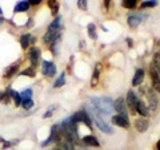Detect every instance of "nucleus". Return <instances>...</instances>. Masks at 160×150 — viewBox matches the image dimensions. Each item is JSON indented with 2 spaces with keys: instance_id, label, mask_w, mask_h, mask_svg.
Instances as JSON below:
<instances>
[{
  "instance_id": "f257e3e1",
  "label": "nucleus",
  "mask_w": 160,
  "mask_h": 150,
  "mask_svg": "<svg viewBox=\"0 0 160 150\" xmlns=\"http://www.w3.org/2000/svg\"><path fill=\"white\" fill-rule=\"evenodd\" d=\"M92 104L95 106V109L100 111L102 114H108L112 113L113 110V102L109 99L108 97H100V98H93L92 99Z\"/></svg>"
},
{
  "instance_id": "f03ea898",
  "label": "nucleus",
  "mask_w": 160,
  "mask_h": 150,
  "mask_svg": "<svg viewBox=\"0 0 160 150\" xmlns=\"http://www.w3.org/2000/svg\"><path fill=\"white\" fill-rule=\"evenodd\" d=\"M71 119L75 122V123H78V122H83V123H86L88 127H91L92 126V122H91V118H89L88 114L84 111V110H82V111H78L76 114H73V115L71 117Z\"/></svg>"
},
{
  "instance_id": "7ed1b4c3",
  "label": "nucleus",
  "mask_w": 160,
  "mask_h": 150,
  "mask_svg": "<svg viewBox=\"0 0 160 150\" xmlns=\"http://www.w3.org/2000/svg\"><path fill=\"white\" fill-rule=\"evenodd\" d=\"M138 103H139V99L136 97V94H135L132 90L131 91H128L127 94V106L128 109L131 110V113H136V107H138Z\"/></svg>"
},
{
  "instance_id": "20e7f679",
  "label": "nucleus",
  "mask_w": 160,
  "mask_h": 150,
  "mask_svg": "<svg viewBox=\"0 0 160 150\" xmlns=\"http://www.w3.org/2000/svg\"><path fill=\"white\" fill-rule=\"evenodd\" d=\"M113 110H116L119 113V115H123L127 118V103L123 98H118L113 102Z\"/></svg>"
},
{
  "instance_id": "39448f33",
  "label": "nucleus",
  "mask_w": 160,
  "mask_h": 150,
  "mask_svg": "<svg viewBox=\"0 0 160 150\" xmlns=\"http://www.w3.org/2000/svg\"><path fill=\"white\" fill-rule=\"evenodd\" d=\"M42 72L46 75V77H53L56 74V67L52 62H48V61H44L43 62V68H42Z\"/></svg>"
},
{
  "instance_id": "423d86ee",
  "label": "nucleus",
  "mask_w": 160,
  "mask_h": 150,
  "mask_svg": "<svg viewBox=\"0 0 160 150\" xmlns=\"http://www.w3.org/2000/svg\"><path fill=\"white\" fill-rule=\"evenodd\" d=\"M151 77H152V87H153V91H158L160 93V77L158 71L155 70V67H151Z\"/></svg>"
},
{
  "instance_id": "0eeeda50",
  "label": "nucleus",
  "mask_w": 160,
  "mask_h": 150,
  "mask_svg": "<svg viewBox=\"0 0 160 150\" xmlns=\"http://www.w3.org/2000/svg\"><path fill=\"white\" fill-rule=\"evenodd\" d=\"M40 59V50L38 47H32L31 51H29V61H31V64H32V68L35 66H38V62Z\"/></svg>"
},
{
  "instance_id": "6e6552de",
  "label": "nucleus",
  "mask_w": 160,
  "mask_h": 150,
  "mask_svg": "<svg viewBox=\"0 0 160 150\" xmlns=\"http://www.w3.org/2000/svg\"><path fill=\"white\" fill-rule=\"evenodd\" d=\"M95 122H96L98 127L102 130L103 133H107V134H111V133H112L111 126H109V125H107L106 122H104V119H102L100 117H95Z\"/></svg>"
},
{
  "instance_id": "1a4fd4ad",
  "label": "nucleus",
  "mask_w": 160,
  "mask_h": 150,
  "mask_svg": "<svg viewBox=\"0 0 160 150\" xmlns=\"http://www.w3.org/2000/svg\"><path fill=\"white\" fill-rule=\"evenodd\" d=\"M112 123H115L116 126H120V127H128L129 126V122L126 117L123 115H113L112 117Z\"/></svg>"
},
{
  "instance_id": "9d476101",
  "label": "nucleus",
  "mask_w": 160,
  "mask_h": 150,
  "mask_svg": "<svg viewBox=\"0 0 160 150\" xmlns=\"http://www.w3.org/2000/svg\"><path fill=\"white\" fill-rule=\"evenodd\" d=\"M147 97H148V101H149V106H151L152 110H156L158 107V97L155 95V91L153 90H147Z\"/></svg>"
},
{
  "instance_id": "9b49d317",
  "label": "nucleus",
  "mask_w": 160,
  "mask_h": 150,
  "mask_svg": "<svg viewBox=\"0 0 160 150\" xmlns=\"http://www.w3.org/2000/svg\"><path fill=\"white\" fill-rule=\"evenodd\" d=\"M58 36H59V31H49L48 29L47 34L44 35L43 40H44V43H53L58 40Z\"/></svg>"
},
{
  "instance_id": "f8f14e48",
  "label": "nucleus",
  "mask_w": 160,
  "mask_h": 150,
  "mask_svg": "<svg viewBox=\"0 0 160 150\" xmlns=\"http://www.w3.org/2000/svg\"><path fill=\"white\" fill-rule=\"evenodd\" d=\"M143 20V16L142 15H131V16L128 18V24L131 28H136L140 23Z\"/></svg>"
},
{
  "instance_id": "ddd939ff",
  "label": "nucleus",
  "mask_w": 160,
  "mask_h": 150,
  "mask_svg": "<svg viewBox=\"0 0 160 150\" xmlns=\"http://www.w3.org/2000/svg\"><path fill=\"white\" fill-rule=\"evenodd\" d=\"M143 79H144V70L139 68V70H136V72H135V75H133L132 84L133 86H139V84L143 82Z\"/></svg>"
},
{
  "instance_id": "4468645a",
  "label": "nucleus",
  "mask_w": 160,
  "mask_h": 150,
  "mask_svg": "<svg viewBox=\"0 0 160 150\" xmlns=\"http://www.w3.org/2000/svg\"><path fill=\"white\" fill-rule=\"evenodd\" d=\"M135 127H136V130H139L140 133L146 131V130L148 129V121L147 119H144V118H140V119H138V121L135 122Z\"/></svg>"
},
{
  "instance_id": "2eb2a0df",
  "label": "nucleus",
  "mask_w": 160,
  "mask_h": 150,
  "mask_svg": "<svg viewBox=\"0 0 160 150\" xmlns=\"http://www.w3.org/2000/svg\"><path fill=\"white\" fill-rule=\"evenodd\" d=\"M83 141L86 145H88V146H95V147H98L99 146V141H98V138L96 137H93V136H86L83 138Z\"/></svg>"
},
{
  "instance_id": "dca6fc26",
  "label": "nucleus",
  "mask_w": 160,
  "mask_h": 150,
  "mask_svg": "<svg viewBox=\"0 0 160 150\" xmlns=\"http://www.w3.org/2000/svg\"><path fill=\"white\" fill-rule=\"evenodd\" d=\"M136 113L142 114L143 117H147V115H148V109H147V104L144 103V102H142V101H139V103H138V107H136Z\"/></svg>"
},
{
  "instance_id": "f3484780",
  "label": "nucleus",
  "mask_w": 160,
  "mask_h": 150,
  "mask_svg": "<svg viewBox=\"0 0 160 150\" xmlns=\"http://www.w3.org/2000/svg\"><path fill=\"white\" fill-rule=\"evenodd\" d=\"M7 93H8V95H9V97H12V98H13V101H15V103H16V106L22 104V98H20V94H19V93H15L13 90H11V88H8V90H7Z\"/></svg>"
},
{
  "instance_id": "a211bd4d",
  "label": "nucleus",
  "mask_w": 160,
  "mask_h": 150,
  "mask_svg": "<svg viewBox=\"0 0 160 150\" xmlns=\"http://www.w3.org/2000/svg\"><path fill=\"white\" fill-rule=\"evenodd\" d=\"M100 68H102V64L98 63V64H96V67H95V71H93V77H92L91 86H96L98 79H99V74H100Z\"/></svg>"
},
{
  "instance_id": "6ab92c4d",
  "label": "nucleus",
  "mask_w": 160,
  "mask_h": 150,
  "mask_svg": "<svg viewBox=\"0 0 160 150\" xmlns=\"http://www.w3.org/2000/svg\"><path fill=\"white\" fill-rule=\"evenodd\" d=\"M29 8V3L28 2H20L15 6V12H22V11H27Z\"/></svg>"
},
{
  "instance_id": "aec40b11",
  "label": "nucleus",
  "mask_w": 160,
  "mask_h": 150,
  "mask_svg": "<svg viewBox=\"0 0 160 150\" xmlns=\"http://www.w3.org/2000/svg\"><path fill=\"white\" fill-rule=\"evenodd\" d=\"M18 67H19V64H18V63H16V64H12V66L9 67L6 72H4V77H6V78H12V77H13V74L18 71Z\"/></svg>"
},
{
  "instance_id": "412c9836",
  "label": "nucleus",
  "mask_w": 160,
  "mask_h": 150,
  "mask_svg": "<svg viewBox=\"0 0 160 150\" xmlns=\"http://www.w3.org/2000/svg\"><path fill=\"white\" fill-rule=\"evenodd\" d=\"M60 20H62V19H60V16L55 19V20H53L51 24H49V27H48L49 31H59V29H60Z\"/></svg>"
},
{
  "instance_id": "4be33fe9",
  "label": "nucleus",
  "mask_w": 160,
  "mask_h": 150,
  "mask_svg": "<svg viewBox=\"0 0 160 150\" xmlns=\"http://www.w3.org/2000/svg\"><path fill=\"white\" fill-rule=\"evenodd\" d=\"M29 39H31V35L29 34H26V35H23V36L20 38V44H22L23 48H27L29 46Z\"/></svg>"
},
{
  "instance_id": "5701e85b",
  "label": "nucleus",
  "mask_w": 160,
  "mask_h": 150,
  "mask_svg": "<svg viewBox=\"0 0 160 150\" xmlns=\"http://www.w3.org/2000/svg\"><path fill=\"white\" fill-rule=\"evenodd\" d=\"M20 98H22V102H23V101H27V99H31V98H32V90H31V88L24 90V91L20 94Z\"/></svg>"
},
{
  "instance_id": "b1692460",
  "label": "nucleus",
  "mask_w": 160,
  "mask_h": 150,
  "mask_svg": "<svg viewBox=\"0 0 160 150\" xmlns=\"http://www.w3.org/2000/svg\"><path fill=\"white\" fill-rule=\"evenodd\" d=\"M153 67L158 71V74L160 75V54H155V56H153Z\"/></svg>"
},
{
  "instance_id": "393cba45",
  "label": "nucleus",
  "mask_w": 160,
  "mask_h": 150,
  "mask_svg": "<svg viewBox=\"0 0 160 150\" xmlns=\"http://www.w3.org/2000/svg\"><path fill=\"white\" fill-rule=\"evenodd\" d=\"M88 35H89V38H92V39H96L98 38V35H96V28H95V24H88Z\"/></svg>"
},
{
  "instance_id": "a878e982",
  "label": "nucleus",
  "mask_w": 160,
  "mask_h": 150,
  "mask_svg": "<svg viewBox=\"0 0 160 150\" xmlns=\"http://www.w3.org/2000/svg\"><path fill=\"white\" fill-rule=\"evenodd\" d=\"M64 83H66V77H64V74H62V75H60V77L58 78V81L55 82L53 87H55V88H59V87H62Z\"/></svg>"
},
{
  "instance_id": "bb28decb",
  "label": "nucleus",
  "mask_w": 160,
  "mask_h": 150,
  "mask_svg": "<svg viewBox=\"0 0 160 150\" xmlns=\"http://www.w3.org/2000/svg\"><path fill=\"white\" fill-rule=\"evenodd\" d=\"M48 6L51 7V11L53 15H56L58 11H59V4L56 2H53V0H51V2H48Z\"/></svg>"
},
{
  "instance_id": "cd10ccee",
  "label": "nucleus",
  "mask_w": 160,
  "mask_h": 150,
  "mask_svg": "<svg viewBox=\"0 0 160 150\" xmlns=\"http://www.w3.org/2000/svg\"><path fill=\"white\" fill-rule=\"evenodd\" d=\"M135 6H136L135 0H126V2H123V7H126V8H133Z\"/></svg>"
},
{
  "instance_id": "c85d7f7f",
  "label": "nucleus",
  "mask_w": 160,
  "mask_h": 150,
  "mask_svg": "<svg viewBox=\"0 0 160 150\" xmlns=\"http://www.w3.org/2000/svg\"><path fill=\"white\" fill-rule=\"evenodd\" d=\"M0 101L4 102V103H8V102H9V95H8V93H0Z\"/></svg>"
},
{
  "instance_id": "c756f323",
  "label": "nucleus",
  "mask_w": 160,
  "mask_h": 150,
  "mask_svg": "<svg viewBox=\"0 0 160 150\" xmlns=\"http://www.w3.org/2000/svg\"><path fill=\"white\" fill-rule=\"evenodd\" d=\"M22 104L24 109H31L33 106V102H32V99H27V101H23Z\"/></svg>"
},
{
  "instance_id": "7c9ffc66",
  "label": "nucleus",
  "mask_w": 160,
  "mask_h": 150,
  "mask_svg": "<svg viewBox=\"0 0 160 150\" xmlns=\"http://www.w3.org/2000/svg\"><path fill=\"white\" fill-rule=\"evenodd\" d=\"M156 2H153V0H149V2H144L143 4H142V7L143 8H147V7H155L156 6Z\"/></svg>"
},
{
  "instance_id": "2f4dec72",
  "label": "nucleus",
  "mask_w": 160,
  "mask_h": 150,
  "mask_svg": "<svg viewBox=\"0 0 160 150\" xmlns=\"http://www.w3.org/2000/svg\"><path fill=\"white\" fill-rule=\"evenodd\" d=\"M55 110H56V106H55V104H53V106H51V107H49V110H48V111H47L46 114H44V118H47V117H51L52 114L55 113Z\"/></svg>"
},
{
  "instance_id": "473e14b6",
  "label": "nucleus",
  "mask_w": 160,
  "mask_h": 150,
  "mask_svg": "<svg viewBox=\"0 0 160 150\" xmlns=\"http://www.w3.org/2000/svg\"><path fill=\"white\" fill-rule=\"evenodd\" d=\"M22 75H29V77H35V71H33V68H27V70H24V71L22 72Z\"/></svg>"
},
{
  "instance_id": "72a5a7b5",
  "label": "nucleus",
  "mask_w": 160,
  "mask_h": 150,
  "mask_svg": "<svg viewBox=\"0 0 160 150\" xmlns=\"http://www.w3.org/2000/svg\"><path fill=\"white\" fill-rule=\"evenodd\" d=\"M78 6H79V8L86 9L87 8V2H86V0H80V2L78 3Z\"/></svg>"
},
{
  "instance_id": "f704fd0d",
  "label": "nucleus",
  "mask_w": 160,
  "mask_h": 150,
  "mask_svg": "<svg viewBox=\"0 0 160 150\" xmlns=\"http://www.w3.org/2000/svg\"><path fill=\"white\" fill-rule=\"evenodd\" d=\"M40 2H39V0H31V3H29V4H33V6H36V4H39Z\"/></svg>"
},
{
  "instance_id": "c9c22d12",
  "label": "nucleus",
  "mask_w": 160,
  "mask_h": 150,
  "mask_svg": "<svg viewBox=\"0 0 160 150\" xmlns=\"http://www.w3.org/2000/svg\"><path fill=\"white\" fill-rule=\"evenodd\" d=\"M158 149H159V150H160V141H159V142H158Z\"/></svg>"
},
{
  "instance_id": "e433bc0d",
  "label": "nucleus",
  "mask_w": 160,
  "mask_h": 150,
  "mask_svg": "<svg viewBox=\"0 0 160 150\" xmlns=\"http://www.w3.org/2000/svg\"><path fill=\"white\" fill-rule=\"evenodd\" d=\"M2 22H3V19H2V18H0V23H2Z\"/></svg>"
},
{
  "instance_id": "4c0bfd02",
  "label": "nucleus",
  "mask_w": 160,
  "mask_h": 150,
  "mask_svg": "<svg viewBox=\"0 0 160 150\" xmlns=\"http://www.w3.org/2000/svg\"><path fill=\"white\" fill-rule=\"evenodd\" d=\"M80 150H87V149H80Z\"/></svg>"
},
{
  "instance_id": "58836bf2",
  "label": "nucleus",
  "mask_w": 160,
  "mask_h": 150,
  "mask_svg": "<svg viewBox=\"0 0 160 150\" xmlns=\"http://www.w3.org/2000/svg\"><path fill=\"white\" fill-rule=\"evenodd\" d=\"M0 13H2V8H0Z\"/></svg>"
}]
</instances>
